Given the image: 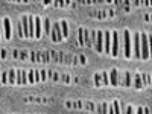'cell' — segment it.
Masks as SVG:
<instances>
[{"label":"cell","mask_w":152,"mask_h":114,"mask_svg":"<svg viewBox=\"0 0 152 114\" xmlns=\"http://www.w3.org/2000/svg\"><path fill=\"white\" fill-rule=\"evenodd\" d=\"M123 53L126 58L132 56V35H131L129 29L123 31Z\"/></svg>","instance_id":"obj_1"},{"label":"cell","mask_w":152,"mask_h":114,"mask_svg":"<svg viewBox=\"0 0 152 114\" xmlns=\"http://www.w3.org/2000/svg\"><path fill=\"white\" fill-rule=\"evenodd\" d=\"M132 56L137 59L142 58V35L138 32L132 35Z\"/></svg>","instance_id":"obj_2"},{"label":"cell","mask_w":152,"mask_h":114,"mask_svg":"<svg viewBox=\"0 0 152 114\" xmlns=\"http://www.w3.org/2000/svg\"><path fill=\"white\" fill-rule=\"evenodd\" d=\"M120 49H123V47L120 46L119 32L114 31V32H113V44H111V55H113V56H119V55H120Z\"/></svg>","instance_id":"obj_3"},{"label":"cell","mask_w":152,"mask_h":114,"mask_svg":"<svg viewBox=\"0 0 152 114\" xmlns=\"http://www.w3.org/2000/svg\"><path fill=\"white\" fill-rule=\"evenodd\" d=\"M142 59H148L151 56V50H149V35L142 32Z\"/></svg>","instance_id":"obj_4"},{"label":"cell","mask_w":152,"mask_h":114,"mask_svg":"<svg viewBox=\"0 0 152 114\" xmlns=\"http://www.w3.org/2000/svg\"><path fill=\"white\" fill-rule=\"evenodd\" d=\"M50 38H52V41H55V43H61L62 40H64V35H62L59 21H58V23H53L52 32H50Z\"/></svg>","instance_id":"obj_5"},{"label":"cell","mask_w":152,"mask_h":114,"mask_svg":"<svg viewBox=\"0 0 152 114\" xmlns=\"http://www.w3.org/2000/svg\"><path fill=\"white\" fill-rule=\"evenodd\" d=\"M104 40H105V32L97 31V38H96V43H94V50L97 53L104 52Z\"/></svg>","instance_id":"obj_6"},{"label":"cell","mask_w":152,"mask_h":114,"mask_svg":"<svg viewBox=\"0 0 152 114\" xmlns=\"http://www.w3.org/2000/svg\"><path fill=\"white\" fill-rule=\"evenodd\" d=\"M105 32V40H104V52L107 55H111V44H113V32L104 31Z\"/></svg>","instance_id":"obj_7"},{"label":"cell","mask_w":152,"mask_h":114,"mask_svg":"<svg viewBox=\"0 0 152 114\" xmlns=\"http://www.w3.org/2000/svg\"><path fill=\"white\" fill-rule=\"evenodd\" d=\"M24 84H29L28 72L26 70H17V85H24Z\"/></svg>","instance_id":"obj_8"},{"label":"cell","mask_w":152,"mask_h":114,"mask_svg":"<svg viewBox=\"0 0 152 114\" xmlns=\"http://www.w3.org/2000/svg\"><path fill=\"white\" fill-rule=\"evenodd\" d=\"M110 82L114 87H119V72H117V69H113L110 72Z\"/></svg>","instance_id":"obj_9"},{"label":"cell","mask_w":152,"mask_h":114,"mask_svg":"<svg viewBox=\"0 0 152 114\" xmlns=\"http://www.w3.org/2000/svg\"><path fill=\"white\" fill-rule=\"evenodd\" d=\"M3 31H5V38L11 40V20L8 17L3 18Z\"/></svg>","instance_id":"obj_10"},{"label":"cell","mask_w":152,"mask_h":114,"mask_svg":"<svg viewBox=\"0 0 152 114\" xmlns=\"http://www.w3.org/2000/svg\"><path fill=\"white\" fill-rule=\"evenodd\" d=\"M132 87L137 88V90H140V88L145 87L143 85V79H142V75H138V73L134 75V78H132Z\"/></svg>","instance_id":"obj_11"},{"label":"cell","mask_w":152,"mask_h":114,"mask_svg":"<svg viewBox=\"0 0 152 114\" xmlns=\"http://www.w3.org/2000/svg\"><path fill=\"white\" fill-rule=\"evenodd\" d=\"M132 78H134L132 73L125 72V76H123V87H132Z\"/></svg>","instance_id":"obj_12"},{"label":"cell","mask_w":152,"mask_h":114,"mask_svg":"<svg viewBox=\"0 0 152 114\" xmlns=\"http://www.w3.org/2000/svg\"><path fill=\"white\" fill-rule=\"evenodd\" d=\"M29 38H35V17L29 15Z\"/></svg>","instance_id":"obj_13"},{"label":"cell","mask_w":152,"mask_h":114,"mask_svg":"<svg viewBox=\"0 0 152 114\" xmlns=\"http://www.w3.org/2000/svg\"><path fill=\"white\" fill-rule=\"evenodd\" d=\"M35 38H41V18L35 17Z\"/></svg>","instance_id":"obj_14"},{"label":"cell","mask_w":152,"mask_h":114,"mask_svg":"<svg viewBox=\"0 0 152 114\" xmlns=\"http://www.w3.org/2000/svg\"><path fill=\"white\" fill-rule=\"evenodd\" d=\"M8 73H9V76H8L9 84H15V82H17V70L9 69V70H8Z\"/></svg>","instance_id":"obj_15"},{"label":"cell","mask_w":152,"mask_h":114,"mask_svg":"<svg viewBox=\"0 0 152 114\" xmlns=\"http://www.w3.org/2000/svg\"><path fill=\"white\" fill-rule=\"evenodd\" d=\"M59 24H61L62 35H64V38H67V37H69V24H67V21H66V20H61Z\"/></svg>","instance_id":"obj_16"},{"label":"cell","mask_w":152,"mask_h":114,"mask_svg":"<svg viewBox=\"0 0 152 114\" xmlns=\"http://www.w3.org/2000/svg\"><path fill=\"white\" fill-rule=\"evenodd\" d=\"M43 24H44V32L50 35V32H52V23H50V20L47 17L43 20Z\"/></svg>","instance_id":"obj_17"},{"label":"cell","mask_w":152,"mask_h":114,"mask_svg":"<svg viewBox=\"0 0 152 114\" xmlns=\"http://www.w3.org/2000/svg\"><path fill=\"white\" fill-rule=\"evenodd\" d=\"M84 40H85V46H93L91 43V37H90V32L87 29H84Z\"/></svg>","instance_id":"obj_18"},{"label":"cell","mask_w":152,"mask_h":114,"mask_svg":"<svg viewBox=\"0 0 152 114\" xmlns=\"http://www.w3.org/2000/svg\"><path fill=\"white\" fill-rule=\"evenodd\" d=\"M78 43H79L81 46H85V40H84V29H82V28H79V29H78Z\"/></svg>","instance_id":"obj_19"},{"label":"cell","mask_w":152,"mask_h":114,"mask_svg":"<svg viewBox=\"0 0 152 114\" xmlns=\"http://www.w3.org/2000/svg\"><path fill=\"white\" fill-rule=\"evenodd\" d=\"M142 79H143V85L146 87V85H151V82H152V76H149L148 73H142Z\"/></svg>","instance_id":"obj_20"},{"label":"cell","mask_w":152,"mask_h":114,"mask_svg":"<svg viewBox=\"0 0 152 114\" xmlns=\"http://www.w3.org/2000/svg\"><path fill=\"white\" fill-rule=\"evenodd\" d=\"M94 87H102V73L94 75Z\"/></svg>","instance_id":"obj_21"},{"label":"cell","mask_w":152,"mask_h":114,"mask_svg":"<svg viewBox=\"0 0 152 114\" xmlns=\"http://www.w3.org/2000/svg\"><path fill=\"white\" fill-rule=\"evenodd\" d=\"M8 76H9V73H8V72H2V76H0V81H2V84H9Z\"/></svg>","instance_id":"obj_22"},{"label":"cell","mask_w":152,"mask_h":114,"mask_svg":"<svg viewBox=\"0 0 152 114\" xmlns=\"http://www.w3.org/2000/svg\"><path fill=\"white\" fill-rule=\"evenodd\" d=\"M41 58H43V62H46V64H47V62H50V59H52L49 52H41Z\"/></svg>","instance_id":"obj_23"},{"label":"cell","mask_w":152,"mask_h":114,"mask_svg":"<svg viewBox=\"0 0 152 114\" xmlns=\"http://www.w3.org/2000/svg\"><path fill=\"white\" fill-rule=\"evenodd\" d=\"M28 79H29V84H34V82H35V70H29Z\"/></svg>","instance_id":"obj_24"},{"label":"cell","mask_w":152,"mask_h":114,"mask_svg":"<svg viewBox=\"0 0 152 114\" xmlns=\"http://www.w3.org/2000/svg\"><path fill=\"white\" fill-rule=\"evenodd\" d=\"M84 107H87L90 111H96V107H97V105H94L93 102H84Z\"/></svg>","instance_id":"obj_25"},{"label":"cell","mask_w":152,"mask_h":114,"mask_svg":"<svg viewBox=\"0 0 152 114\" xmlns=\"http://www.w3.org/2000/svg\"><path fill=\"white\" fill-rule=\"evenodd\" d=\"M113 107H114V113L120 114V104L117 102V100H114V102H113Z\"/></svg>","instance_id":"obj_26"},{"label":"cell","mask_w":152,"mask_h":114,"mask_svg":"<svg viewBox=\"0 0 152 114\" xmlns=\"http://www.w3.org/2000/svg\"><path fill=\"white\" fill-rule=\"evenodd\" d=\"M102 81H104V84H105V85H108V84H111V82H110V76H108V73H105V72H102Z\"/></svg>","instance_id":"obj_27"},{"label":"cell","mask_w":152,"mask_h":114,"mask_svg":"<svg viewBox=\"0 0 152 114\" xmlns=\"http://www.w3.org/2000/svg\"><path fill=\"white\" fill-rule=\"evenodd\" d=\"M49 53H50V58H52V61L58 62V53L55 52V50H49Z\"/></svg>","instance_id":"obj_28"},{"label":"cell","mask_w":152,"mask_h":114,"mask_svg":"<svg viewBox=\"0 0 152 114\" xmlns=\"http://www.w3.org/2000/svg\"><path fill=\"white\" fill-rule=\"evenodd\" d=\"M94 17H97V18H105V17H108V14L107 12H104V11H99L97 14H93Z\"/></svg>","instance_id":"obj_29"},{"label":"cell","mask_w":152,"mask_h":114,"mask_svg":"<svg viewBox=\"0 0 152 114\" xmlns=\"http://www.w3.org/2000/svg\"><path fill=\"white\" fill-rule=\"evenodd\" d=\"M55 5L62 8V6H66V0H55Z\"/></svg>","instance_id":"obj_30"},{"label":"cell","mask_w":152,"mask_h":114,"mask_svg":"<svg viewBox=\"0 0 152 114\" xmlns=\"http://www.w3.org/2000/svg\"><path fill=\"white\" fill-rule=\"evenodd\" d=\"M61 79L64 81V82H67V84H69V82H72V78H70L69 75H62V76H61Z\"/></svg>","instance_id":"obj_31"},{"label":"cell","mask_w":152,"mask_h":114,"mask_svg":"<svg viewBox=\"0 0 152 114\" xmlns=\"http://www.w3.org/2000/svg\"><path fill=\"white\" fill-rule=\"evenodd\" d=\"M79 64H82V66L87 64V58H85V55H79Z\"/></svg>","instance_id":"obj_32"},{"label":"cell","mask_w":152,"mask_h":114,"mask_svg":"<svg viewBox=\"0 0 152 114\" xmlns=\"http://www.w3.org/2000/svg\"><path fill=\"white\" fill-rule=\"evenodd\" d=\"M38 81H41V73L38 70H35V82H38Z\"/></svg>","instance_id":"obj_33"},{"label":"cell","mask_w":152,"mask_h":114,"mask_svg":"<svg viewBox=\"0 0 152 114\" xmlns=\"http://www.w3.org/2000/svg\"><path fill=\"white\" fill-rule=\"evenodd\" d=\"M6 56H8L6 49H0V58H6Z\"/></svg>","instance_id":"obj_34"},{"label":"cell","mask_w":152,"mask_h":114,"mask_svg":"<svg viewBox=\"0 0 152 114\" xmlns=\"http://www.w3.org/2000/svg\"><path fill=\"white\" fill-rule=\"evenodd\" d=\"M58 62H59V64H61V62H64V53H62V52L58 53Z\"/></svg>","instance_id":"obj_35"},{"label":"cell","mask_w":152,"mask_h":114,"mask_svg":"<svg viewBox=\"0 0 152 114\" xmlns=\"http://www.w3.org/2000/svg\"><path fill=\"white\" fill-rule=\"evenodd\" d=\"M40 73H41V81H46L47 79V72L46 70H41Z\"/></svg>","instance_id":"obj_36"},{"label":"cell","mask_w":152,"mask_h":114,"mask_svg":"<svg viewBox=\"0 0 152 114\" xmlns=\"http://www.w3.org/2000/svg\"><path fill=\"white\" fill-rule=\"evenodd\" d=\"M126 114H134V107L128 105V108H126Z\"/></svg>","instance_id":"obj_37"},{"label":"cell","mask_w":152,"mask_h":114,"mask_svg":"<svg viewBox=\"0 0 152 114\" xmlns=\"http://www.w3.org/2000/svg\"><path fill=\"white\" fill-rule=\"evenodd\" d=\"M29 55L26 53V52H20V55H18V58H21V59H26Z\"/></svg>","instance_id":"obj_38"},{"label":"cell","mask_w":152,"mask_h":114,"mask_svg":"<svg viewBox=\"0 0 152 114\" xmlns=\"http://www.w3.org/2000/svg\"><path fill=\"white\" fill-rule=\"evenodd\" d=\"M149 50H151V58H152V35H149Z\"/></svg>","instance_id":"obj_39"},{"label":"cell","mask_w":152,"mask_h":114,"mask_svg":"<svg viewBox=\"0 0 152 114\" xmlns=\"http://www.w3.org/2000/svg\"><path fill=\"white\" fill-rule=\"evenodd\" d=\"M52 78H53V81H59V79H61V76H59V73H53Z\"/></svg>","instance_id":"obj_40"},{"label":"cell","mask_w":152,"mask_h":114,"mask_svg":"<svg viewBox=\"0 0 152 114\" xmlns=\"http://www.w3.org/2000/svg\"><path fill=\"white\" fill-rule=\"evenodd\" d=\"M41 52H37V62H41Z\"/></svg>","instance_id":"obj_41"},{"label":"cell","mask_w":152,"mask_h":114,"mask_svg":"<svg viewBox=\"0 0 152 114\" xmlns=\"http://www.w3.org/2000/svg\"><path fill=\"white\" fill-rule=\"evenodd\" d=\"M135 114H145V107H143V108L140 107V108L137 110V113H135Z\"/></svg>","instance_id":"obj_42"},{"label":"cell","mask_w":152,"mask_h":114,"mask_svg":"<svg viewBox=\"0 0 152 114\" xmlns=\"http://www.w3.org/2000/svg\"><path fill=\"white\" fill-rule=\"evenodd\" d=\"M108 114H116V113H114V107H113V105H110V110H108Z\"/></svg>","instance_id":"obj_43"},{"label":"cell","mask_w":152,"mask_h":114,"mask_svg":"<svg viewBox=\"0 0 152 114\" xmlns=\"http://www.w3.org/2000/svg\"><path fill=\"white\" fill-rule=\"evenodd\" d=\"M12 55H14V58H18V55H20V52H18V50L15 49V50H14V52H12Z\"/></svg>","instance_id":"obj_44"},{"label":"cell","mask_w":152,"mask_h":114,"mask_svg":"<svg viewBox=\"0 0 152 114\" xmlns=\"http://www.w3.org/2000/svg\"><path fill=\"white\" fill-rule=\"evenodd\" d=\"M52 2H53V0H43V3H44L46 6H47V5H50V3H52Z\"/></svg>","instance_id":"obj_45"},{"label":"cell","mask_w":152,"mask_h":114,"mask_svg":"<svg viewBox=\"0 0 152 114\" xmlns=\"http://www.w3.org/2000/svg\"><path fill=\"white\" fill-rule=\"evenodd\" d=\"M114 15V11H108V17H113Z\"/></svg>","instance_id":"obj_46"},{"label":"cell","mask_w":152,"mask_h":114,"mask_svg":"<svg viewBox=\"0 0 152 114\" xmlns=\"http://www.w3.org/2000/svg\"><path fill=\"white\" fill-rule=\"evenodd\" d=\"M66 107L67 108H72V102H66Z\"/></svg>","instance_id":"obj_47"},{"label":"cell","mask_w":152,"mask_h":114,"mask_svg":"<svg viewBox=\"0 0 152 114\" xmlns=\"http://www.w3.org/2000/svg\"><path fill=\"white\" fill-rule=\"evenodd\" d=\"M29 2V0H21V3H28Z\"/></svg>","instance_id":"obj_48"},{"label":"cell","mask_w":152,"mask_h":114,"mask_svg":"<svg viewBox=\"0 0 152 114\" xmlns=\"http://www.w3.org/2000/svg\"><path fill=\"white\" fill-rule=\"evenodd\" d=\"M70 2H72V0H66V5H69Z\"/></svg>","instance_id":"obj_49"},{"label":"cell","mask_w":152,"mask_h":114,"mask_svg":"<svg viewBox=\"0 0 152 114\" xmlns=\"http://www.w3.org/2000/svg\"><path fill=\"white\" fill-rule=\"evenodd\" d=\"M105 2H108V3H111V2H114V0H105Z\"/></svg>","instance_id":"obj_50"},{"label":"cell","mask_w":152,"mask_h":114,"mask_svg":"<svg viewBox=\"0 0 152 114\" xmlns=\"http://www.w3.org/2000/svg\"><path fill=\"white\" fill-rule=\"evenodd\" d=\"M9 2H17V0H9Z\"/></svg>","instance_id":"obj_51"},{"label":"cell","mask_w":152,"mask_h":114,"mask_svg":"<svg viewBox=\"0 0 152 114\" xmlns=\"http://www.w3.org/2000/svg\"><path fill=\"white\" fill-rule=\"evenodd\" d=\"M31 2H37V0H31Z\"/></svg>","instance_id":"obj_52"}]
</instances>
